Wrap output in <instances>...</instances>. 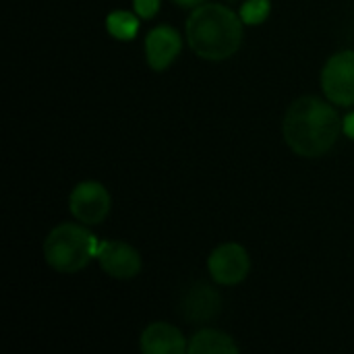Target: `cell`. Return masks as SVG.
Instances as JSON below:
<instances>
[{"label": "cell", "mask_w": 354, "mask_h": 354, "mask_svg": "<svg viewBox=\"0 0 354 354\" xmlns=\"http://www.w3.org/2000/svg\"><path fill=\"white\" fill-rule=\"evenodd\" d=\"M106 29L112 37L129 41L139 31V15H133L129 10H114L106 19Z\"/></svg>", "instance_id": "12"}, {"label": "cell", "mask_w": 354, "mask_h": 354, "mask_svg": "<svg viewBox=\"0 0 354 354\" xmlns=\"http://www.w3.org/2000/svg\"><path fill=\"white\" fill-rule=\"evenodd\" d=\"M180 48H183L180 33L174 27L158 25L145 37L147 64L153 71H164V68H168L176 60V56L180 54Z\"/></svg>", "instance_id": "8"}, {"label": "cell", "mask_w": 354, "mask_h": 354, "mask_svg": "<svg viewBox=\"0 0 354 354\" xmlns=\"http://www.w3.org/2000/svg\"><path fill=\"white\" fill-rule=\"evenodd\" d=\"M270 8H272L270 0H247L241 6V19L247 25H259L268 19Z\"/></svg>", "instance_id": "13"}, {"label": "cell", "mask_w": 354, "mask_h": 354, "mask_svg": "<svg viewBox=\"0 0 354 354\" xmlns=\"http://www.w3.org/2000/svg\"><path fill=\"white\" fill-rule=\"evenodd\" d=\"M342 129H344V133H346L351 139H354V112L353 114H348V116L342 120Z\"/></svg>", "instance_id": "15"}, {"label": "cell", "mask_w": 354, "mask_h": 354, "mask_svg": "<svg viewBox=\"0 0 354 354\" xmlns=\"http://www.w3.org/2000/svg\"><path fill=\"white\" fill-rule=\"evenodd\" d=\"M97 261L102 270L116 278V280H129L135 278L141 272V255L137 249L122 241H104L100 243Z\"/></svg>", "instance_id": "7"}, {"label": "cell", "mask_w": 354, "mask_h": 354, "mask_svg": "<svg viewBox=\"0 0 354 354\" xmlns=\"http://www.w3.org/2000/svg\"><path fill=\"white\" fill-rule=\"evenodd\" d=\"M236 342L220 330H201L189 342V354H239Z\"/></svg>", "instance_id": "11"}, {"label": "cell", "mask_w": 354, "mask_h": 354, "mask_svg": "<svg viewBox=\"0 0 354 354\" xmlns=\"http://www.w3.org/2000/svg\"><path fill=\"white\" fill-rule=\"evenodd\" d=\"M133 6L141 19H153L160 10V0H133Z\"/></svg>", "instance_id": "14"}, {"label": "cell", "mask_w": 354, "mask_h": 354, "mask_svg": "<svg viewBox=\"0 0 354 354\" xmlns=\"http://www.w3.org/2000/svg\"><path fill=\"white\" fill-rule=\"evenodd\" d=\"M342 131L338 112L315 95L295 100L282 122V133L288 147L303 158H319L330 151Z\"/></svg>", "instance_id": "1"}, {"label": "cell", "mask_w": 354, "mask_h": 354, "mask_svg": "<svg viewBox=\"0 0 354 354\" xmlns=\"http://www.w3.org/2000/svg\"><path fill=\"white\" fill-rule=\"evenodd\" d=\"M187 41L203 60H226L243 44V19L224 4H199L187 19Z\"/></svg>", "instance_id": "2"}, {"label": "cell", "mask_w": 354, "mask_h": 354, "mask_svg": "<svg viewBox=\"0 0 354 354\" xmlns=\"http://www.w3.org/2000/svg\"><path fill=\"white\" fill-rule=\"evenodd\" d=\"M83 226L60 224L48 234L44 243V257L54 272L77 274L85 270L91 259H97L100 241Z\"/></svg>", "instance_id": "3"}, {"label": "cell", "mask_w": 354, "mask_h": 354, "mask_svg": "<svg viewBox=\"0 0 354 354\" xmlns=\"http://www.w3.org/2000/svg\"><path fill=\"white\" fill-rule=\"evenodd\" d=\"M187 348L180 330L164 322L147 326L141 334V351L145 354H185Z\"/></svg>", "instance_id": "10"}, {"label": "cell", "mask_w": 354, "mask_h": 354, "mask_svg": "<svg viewBox=\"0 0 354 354\" xmlns=\"http://www.w3.org/2000/svg\"><path fill=\"white\" fill-rule=\"evenodd\" d=\"M207 270L218 284L234 286V284H241L249 276L251 259L245 247L236 243H226V245H220L209 255Z\"/></svg>", "instance_id": "6"}, {"label": "cell", "mask_w": 354, "mask_h": 354, "mask_svg": "<svg viewBox=\"0 0 354 354\" xmlns=\"http://www.w3.org/2000/svg\"><path fill=\"white\" fill-rule=\"evenodd\" d=\"M174 4H178V6H199L203 0H172Z\"/></svg>", "instance_id": "16"}, {"label": "cell", "mask_w": 354, "mask_h": 354, "mask_svg": "<svg viewBox=\"0 0 354 354\" xmlns=\"http://www.w3.org/2000/svg\"><path fill=\"white\" fill-rule=\"evenodd\" d=\"M68 209L81 224L97 226L110 214V195L100 183H79L68 197Z\"/></svg>", "instance_id": "5"}, {"label": "cell", "mask_w": 354, "mask_h": 354, "mask_svg": "<svg viewBox=\"0 0 354 354\" xmlns=\"http://www.w3.org/2000/svg\"><path fill=\"white\" fill-rule=\"evenodd\" d=\"M222 309V297L218 290H214L207 284H197L193 286L185 299H183V315L189 324H205L218 317Z\"/></svg>", "instance_id": "9"}, {"label": "cell", "mask_w": 354, "mask_h": 354, "mask_svg": "<svg viewBox=\"0 0 354 354\" xmlns=\"http://www.w3.org/2000/svg\"><path fill=\"white\" fill-rule=\"evenodd\" d=\"M322 89L332 104H354V50L334 54L322 71Z\"/></svg>", "instance_id": "4"}]
</instances>
